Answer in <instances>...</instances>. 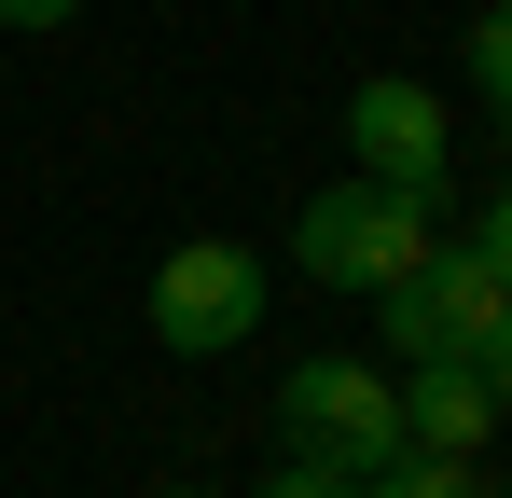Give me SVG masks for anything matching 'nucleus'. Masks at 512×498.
Listing matches in <instances>:
<instances>
[{
	"mask_svg": "<svg viewBox=\"0 0 512 498\" xmlns=\"http://www.w3.org/2000/svg\"><path fill=\"white\" fill-rule=\"evenodd\" d=\"M167 498H194V485H167Z\"/></svg>",
	"mask_w": 512,
	"mask_h": 498,
	"instance_id": "4468645a",
	"label": "nucleus"
},
{
	"mask_svg": "<svg viewBox=\"0 0 512 498\" xmlns=\"http://www.w3.org/2000/svg\"><path fill=\"white\" fill-rule=\"evenodd\" d=\"M84 0H0V28H70Z\"/></svg>",
	"mask_w": 512,
	"mask_h": 498,
	"instance_id": "f8f14e48",
	"label": "nucleus"
},
{
	"mask_svg": "<svg viewBox=\"0 0 512 498\" xmlns=\"http://www.w3.org/2000/svg\"><path fill=\"white\" fill-rule=\"evenodd\" d=\"M263 498H360V471H319V457H277Z\"/></svg>",
	"mask_w": 512,
	"mask_h": 498,
	"instance_id": "1a4fd4ad",
	"label": "nucleus"
},
{
	"mask_svg": "<svg viewBox=\"0 0 512 498\" xmlns=\"http://www.w3.org/2000/svg\"><path fill=\"white\" fill-rule=\"evenodd\" d=\"M360 498H485V471H471V457H416V443H402Z\"/></svg>",
	"mask_w": 512,
	"mask_h": 498,
	"instance_id": "0eeeda50",
	"label": "nucleus"
},
{
	"mask_svg": "<svg viewBox=\"0 0 512 498\" xmlns=\"http://www.w3.org/2000/svg\"><path fill=\"white\" fill-rule=\"evenodd\" d=\"M263 249H236V236H194V249H167L153 263V346L167 360H236L263 332Z\"/></svg>",
	"mask_w": 512,
	"mask_h": 498,
	"instance_id": "7ed1b4c3",
	"label": "nucleus"
},
{
	"mask_svg": "<svg viewBox=\"0 0 512 498\" xmlns=\"http://www.w3.org/2000/svg\"><path fill=\"white\" fill-rule=\"evenodd\" d=\"M485 429H499L485 360H416V374H402V443H416V457H471Z\"/></svg>",
	"mask_w": 512,
	"mask_h": 498,
	"instance_id": "423d86ee",
	"label": "nucleus"
},
{
	"mask_svg": "<svg viewBox=\"0 0 512 498\" xmlns=\"http://www.w3.org/2000/svg\"><path fill=\"white\" fill-rule=\"evenodd\" d=\"M499 166H512V97H499Z\"/></svg>",
	"mask_w": 512,
	"mask_h": 498,
	"instance_id": "ddd939ff",
	"label": "nucleus"
},
{
	"mask_svg": "<svg viewBox=\"0 0 512 498\" xmlns=\"http://www.w3.org/2000/svg\"><path fill=\"white\" fill-rule=\"evenodd\" d=\"M485 388H499V415H512V305H499V332H485Z\"/></svg>",
	"mask_w": 512,
	"mask_h": 498,
	"instance_id": "9b49d317",
	"label": "nucleus"
},
{
	"mask_svg": "<svg viewBox=\"0 0 512 498\" xmlns=\"http://www.w3.org/2000/svg\"><path fill=\"white\" fill-rule=\"evenodd\" d=\"M277 429H291V457H319V471H360V485H374V471L402 457V374H374V360L319 346V360H291Z\"/></svg>",
	"mask_w": 512,
	"mask_h": 498,
	"instance_id": "f03ea898",
	"label": "nucleus"
},
{
	"mask_svg": "<svg viewBox=\"0 0 512 498\" xmlns=\"http://www.w3.org/2000/svg\"><path fill=\"white\" fill-rule=\"evenodd\" d=\"M374 305H388V332H402V374H416V360H485V332H499L512 291H499V263H485L471 236H429L416 263L374 291Z\"/></svg>",
	"mask_w": 512,
	"mask_h": 498,
	"instance_id": "20e7f679",
	"label": "nucleus"
},
{
	"mask_svg": "<svg viewBox=\"0 0 512 498\" xmlns=\"http://www.w3.org/2000/svg\"><path fill=\"white\" fill-rule=\"evenodd\" d=\"M346 139H360V180L443 194V166H457V111H443L416 70H374L360 97H346Z\"/></svg>",
	"mask_w": 512,
	"mask_h": 498,
	"instance_id": "39448f33",
	"label": "nucleus"
},
{
	"mask_svg": "<svg viewBox=\"0 0 512 498\" xmlns=\"http://www.w3.org/2000/svg\"><path fill=\"white\" fill-rule=\"evenodd\" d=\"M443 222V194H402V180H333V194H305L291 208V277H319V291H388L402 263L429 249Z\"/></svg>",
	"mask_w": 512,
	"mask_h": 498,
	"instance_id": "f257e3e1",
	"label": "nucleus"
},
{
	"mask_svg": "<svg viewBox=\"0 0 512 498\" xmlns=\"http://www.w3.org/2000/svg\"><path fill=\"white\" fill-rule=\"evenodd\" d=\"M471 97H485V111L512 97V0H485V14H471Z\"/></svg>",
	"mask_w": 512,
	"mask_h": 498,
	"instance_id": "6e6552de",
	"label": "nucleus"
},
{
	"mask_svg": "<svg viewBox=\"0 0 512 498\" xmlns=\"http://www.w3.org/2000/svg\"><path fill=\"white\" fill-rule=\"evenodd\" d=\"M471 249L499 263V291H512V166H499V194H485V222H471Z\"/></svg>",
	"mask_w": 512,
	"mask_h": 498,
	"instance_id": "9d476101",
	"label": "nucleus"
}]
</instances>
